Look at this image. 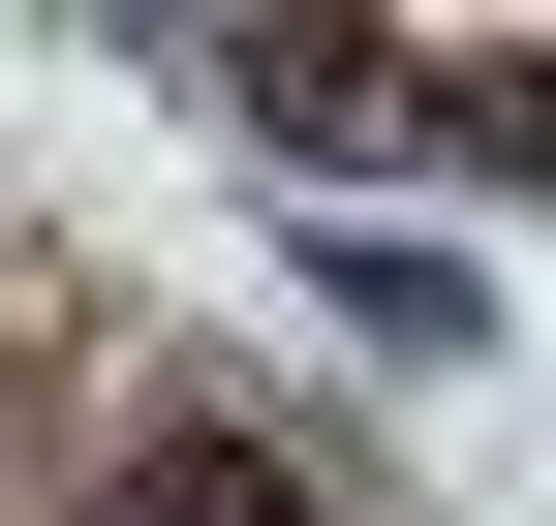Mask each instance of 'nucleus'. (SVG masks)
<instances>
[{
    "label": "nucleus",
    "mask_w": 556,
    "mask_h": 526,
    "mask_svg": "<svg viewBox=\"0 0 556 526\" xmlns=\"http://www.w3.org/2000/svg\"><path fill=\"white\" fill-rule=\"evenodd\" d=\"M217 93H248V155H309V186L433 155V124H402V32H309V0H278V32H217Z\"/></svg>",
    "instance_id": "obj_1"
}]
</instances>
